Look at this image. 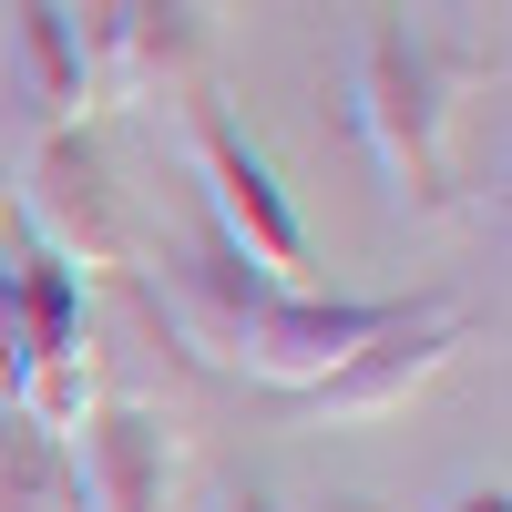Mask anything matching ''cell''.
Here are the masks:
<instances>
[{"mask_svg": "<svg viewBox=\"0 0 512 512\" xmlns=\"http://www.w3.org/2000/svg\"><path fill=\"white\" fill-rule=\"evenodd\" d=\"M482 62H451L431 31H410V11L369 21L349 52V134L379 164L400 216H461V175H451V103Z\"/></svg>", "mask_w": 512, "mask_h": 512, "instance_id": "cell-1", "label": "cell"}, {"mask_svg": "<svg viewBox=\"0 0 512 512\" xmlns=\"http://www.w3.org/2000/svg\"><path fill=\"white\" fill-rule=\"evenodd\" d=\"M175 113H185V164H195V185H205L216 246H236V267H256L267 287H297V277H308V216L287 205L277 164L236 134V113L205 93V82H185Z\"/></svg>", "mask_w": 512, "mask_h": 512, "instance_id": "cell-2", "label": "cell"}, {"mask_svg": "<svg viewBox=\"0 0 512 512\" xmlns=\"http://www.w3.org/2000/svg\"><path fill=\"white\" fill-rule=\"evenodd\" d=\"M11 205H21V236L41 256H62L72 277H123L134 267V216H123V185L103 144L82 123H52V134H21L11 164Z\"/></svg>", "mask_w": 512, "mask_h": 512, "instance_id": "cell-3", "label": "cell"}, {"mask_svg": "<svg viewBox=\"0 0 512 512\" xmlns=\"http://www.w3.org/2000/svg\"><path fill=\"white\" fill-rule=\"evenodd\" d=\"M461 338H472V318H461L451 297H410V308L379 328V338H359V349L338 359L318 390H297V400H287V410H297V431H369V420L410 410V400L451 369Z\"/></svg>", "mask_w": 512, "mask_h": 512, "instance_id": "cell-4", "label": "cell"}, {"mask_svg": "<svg viewBox=\"0 0 512 512\" xmlns=\"http://www.w3.org/2000/svg\"><path fill=\"white\" fill-rule=\"evenodd\" d=\"M410 308V297H308V287H256V308H246V328H236V359L226 369H246L256 390H277V400H297V390H318V379L359 349V338H379Z\"/></svg>", "mask_w": 512, "mask_h": 512, "instance_id": "cell-5", "label": "cell"}, {"mask_svg": "<svg viewBox=\"0 0 512 512\" xmlns=\"http://www.w3.org/2000/svg\"><path fill=\"white\" fill-rule=\"evenodd\" d=\"M72 21V52H82V82H93V103H144L164 82H195L205 62V21L195 0H52Z\"/></svg>", "mask_w": 512, "mask_h": 512, "instance_id": "cell-6", "label": "cell"}, {"mask_svg": "<svg viewBox=\"0 0 512 512\" xmlns=\"http://www.w3.org/2000/svg\"><path fill=\"white\" fill-rule=\"evenodd\" d=\"M62 472H72V512H164L175 502V420L154 400H93V420L62 441Z\"/></svg>", "mask_w": 512, "mask_h": 512, "instance_id": "cell-7", "label": "cell"}, {"mask_svg": "<svg viewBox=\"0 0 512 512\" xmlns=\"http://www.w3.org/2000/svg\"><path fill=\"white\" fill-rule=\"evenodd\" d=\"M256 287H267V277H256V267H236V246H216V236H205V246H185V256H154V267H144L154 318L175 328L195 359H216V369L236 359V328H246V308H256Z\"/></svg>", "mask_w": 512, "mask_h": 512, "instance_id": "cell-8", "label": "cell"}, {"mask_svg": "<svg viewBox=\"0 0 512 512\" xmlns=\"http://www.w3.org/2000/svg\"><path fill=\"white\" fill-rule=\"evenodd\" d=\"M93 82H82V52H72V21L52 0H11V113L21 134H52V123H82Z\"/></svg>", "mask_w": 512, "mask_h": 512, "instance_id": "cell-9", "label": "cell"}, {"mask_svg": "<svg viewBox=\"0 0 512 512\" xmlns=\"http://www.w3.org/2000/svg\"><path fill=\"white\" fill-rule=\"evenodd\" d=\"M21 359H31V318H21V267H0V410L21 390Z\"/></svg>", "mask_w": 512, "mask_h": 512, "instance_id": "cell-10", "label": "cell"}, {"mask_svg": "<svg viewBox=\"0 0 512 512\" xmlns=\"http://www.w3.org/2000/svg\"><path fill=\"white\" fill-rule=\"evenodd\" d=\"M205 512H287V502H277L267 482H226V492H216V502H205Z\"/></svg>", "mask_w": 512, "mask_h": 512, "instance_id": "cell-11", "label": "cell"}, {"mask_svg": "<svg viewBox=\"0 0 512 512\" xmlns=\"http://www.w3.org/2000/svg\"><path fill=\"white\" fill-rule=\"evenodd\" d=\"M441 512H512V492H502V482H472V492H451Z\"/></svg>", "mask_w": 512, "mask_h": 512, "instance_id": "cell-12", "label": "cell"}, {"mask_svg": "<svg viewBox=\"0 0 512 512\" xmlns=\"http://www.w3.org/2000/svg\"><path fill=\"white\" fill-rule=\"evenodd\" d=\"M318 512H379V502H359V492H328V502H318Z\"/></svg>", "mask_w": 512, "mask_h": 512, "instance_id": "cell-13", "label": "cell"}, {"mask_svg": "<svg viewBox=\"0 0 512 512\" xmlns=\"http://www.w3.org/2000/svg\"><path fill=\"white\" fill-rule=\"evenodd\" d=\"M451 11H472V0H451Z\"/></svg>", "mask_w": 512, "mask_h": 512, "instance_id": "cell-14", "label": "cell"}]
</instances>
